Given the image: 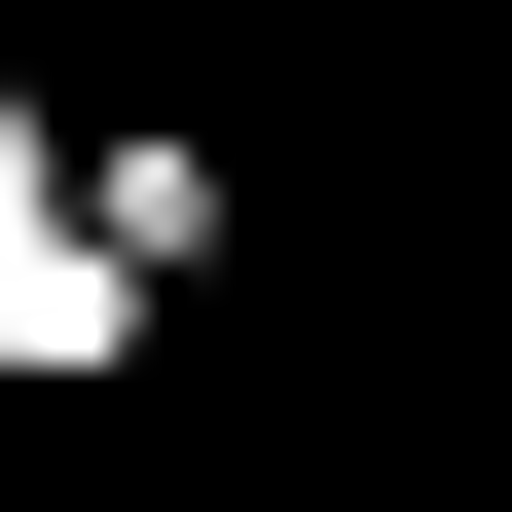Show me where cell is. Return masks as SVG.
Listing matches in <instances>:
<instances>
[{
	"mask_svg": "<svg viewBox=\"0 0 512 512\" xmlns=\"http://www.w3.org/2000/svg\"><path fill=\"white\" fill-rule=\"evenodd\" d=\"M147 293H110V183H74V74L0 37V403H110Z\"/></svg>",
	"mask_w": 512,
	"mask_h": 512,
	"instance_id": "cell-1",
	"label": "cell"
},
{
	"mask_svg": "<svg viewBox=\"0 0 512 512\" xmlns=\"http://www.w3.org/2000/svg\"><path fill=\"white\" fill-rule=\"evenodd\" d=\"M74 183H110V293H147V366H183V293L256 256V147L220 110H74Z\"/></svg>",
	"mask_w": 512,
	"mask_h": 512,
	"instance_id": "cell-2",
	"label": "cell"
},
{
	"mask_svg": "<svg viewBox=\"0 0 512 512\" xmlns=\"http://www.w3.org/2000/svg\"><path fill=\"white\" fill-rule=\"evenodd\" d=\"M0 37H37V0H0Z\"/></svg>",
	"mask_w": 512,
	"mask_h": 512,
	"instance_id": "cell-3",
	"label": "cell"
}]
</instances>
